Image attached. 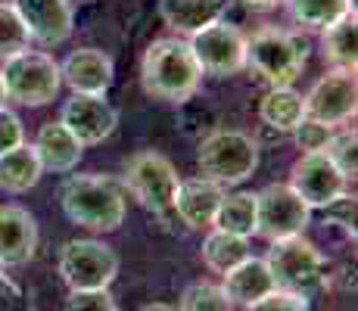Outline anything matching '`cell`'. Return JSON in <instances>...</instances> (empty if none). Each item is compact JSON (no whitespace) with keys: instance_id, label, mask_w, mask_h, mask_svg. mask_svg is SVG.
I'll list each match as a JSON object with an SVG mask.
<instances>
[{"instance_id":"ab89813d","label":"cell","mask_w":358,"mask_h":311,"mask_svg":"<svg viewBox=\"0 0 358 311\" xmlns=\"http://www.w3.org/2000/svg\"><path fill=\"white\" fill-rule=\"evenodd\" d=\"M69 3H72V0H69Z\"/></svg>"},{"instance_id":"4316f807","label":"cell","mask_w":358,"mask_h":311,"mask_svg":"<svg viewBox=\"0 0 358 311\" xmlns=\"http://www.w3.org/2000/svg\"><path fill=\"white\" fill-rule=\"evenodd\" d=\"M324 156L330 159L336 171H340L346 181H355L358 175V137H355V128H343V131H334L330 143L324 147Z\"/></svg>"},{"instance_id":"52a82bcc","label":"cell","mask_w":358,"mask_h":311,"mask_svg":"<svg viewBox=\"0 0 358 311\" xmlns=\"http://www.w3.org/2000/svg\"><path fill=\"white\" fill-rule=\"evenodd\" d=\"M59 277L72 293L78 289H109L119 277V255L100 240H69L59 249Z\"/></svg>"},{"instance_id":"74e56055","label":"cell","mask_w":358,"mask_h":311,"mask_svg":"<svg viewBox=\"0 0 358 311\" xmlns=\"http://www.w3.org/2000/svg\"><path fill=\"white\" fill-rule=\"evenodd\" d=\"M3 100H6V96H3V85H0V106H3Z\"/></svg>"},{"instance_id":"44dd1931","label":"cell","mask_w":358,"mask_h":311,"mask_svg":"<svg viewBox=\"0 0 358 311\" xmlns=\"http://www.w3.org/2000/svg\"><path fill=\"white\" fill-rule=\"evenodd\" d=\"M259 119L265 128L278 131V134H290V131L306 119V100L299 91L290 87H268L259 103Z\"/></svg>"},{"instance_id":"83f0119b","label":"cell","mask_w":358,"mask_h":311,"mask_svg":"<svg viewBox=\"0 0 358 311\" xmlns=\"http://www.w3.org/2000/svg\"><path fill=\"white\" fill-rule=\"evenodd\" d=\"M178 311H234L231 299L224 296L222 283H194V287L184 289L181 302H178Z\"/></svg>"},{"instance_id":"6da1fadb","label":"cell","mask_w":358,"mask_h":311,"mask_svg":"<svg viewBox=\"0 0 358 311\" xmlns=\"http://www.w3.org/2000/svg\"><path fill=\"white\" fill-rule=\"evenodd\" d=\"M59 205L72 224L109 233L125 221L128 190L109 175H69L59 187Z\"/></svg>"},{"instance_id":"d6986e66","label":"cell","mask_w":358,"mask_h":311,"mask_svg":"<svg viewBox=\"0 0 358 311\" xmlns=\"http://www.w3.org/2000/svg\"><path fill=\"white\" fill-rule=\"evenodd\" d=\"M222 289L231 299L234 308H246V305H252V302L265 299L268 293H274V280H271V271H268L265 259L250 255L246 261H240L237 268H231V271L224 274Z\"/></svg>"},{"instance_id":"d6a6232c","label":"cell","mask_w":358,"mask_h":311,"mask_svg":"<svg viewBox=\"0 0 358 311\" xmlns=\"http://www.w3.org/2000/svg\"><path fill=\"white\" fill-rule=\"evenodd\" d=\"M243 311H312V308H308V299H306V296L274 289V293H268L265 299H259V302H252V305H246Z\"/></svg>"},{"instance_id":"2e32d148","label":"cell","mask_w":358,"mask_h":311,"mask_svg":"<svg viewBox=\"0 0 358 311\" xmlns=\"http://www.w3.org/2000/svg\"><path fill=\"white\" fill-rule=\"evenodd\" d=\"M224 187L209 181V178H190V181H181L175 190V203H171V212L178 215L187 231H206L215 221V212L222 205Z\"/></svg>"},{"instance_id":"e575fe53","label":"cell","mask_w":358,"mask_h":311,"mask_svg":"<svg viewBox=\"0 0 358 311\" xmlns=\"http://www.w3.org/2000/svg\"><path fill=\"white\" fill-rule=\"evenodd\" d=\"M0 311H31V302L22 293V287L6 277L3 271H0Z\"/></svg>"},{"instance_id":"7402d4cb","label":"cell","mask_w":358,"mask_h":311,"mask_svg":"<svg viewBox=\"0 0 358 311\" xmlns=\"http://www.w3.org/2000/svg\"><path fill=\"white\" fill-rule=\"evenodd\" d=\"M199 255H203V265L209 268V271H215V274H222L224 277L231 268H237L240 261L250 259L252 249H250V240L246 237H237V233H228V231L212 227V231L206 233Z\"/></svg>"},{"instance_id":"9c48e42d","label":"cell","mask_w":358,"mask_h":311,"mask_svg":"<svg viewBox=\"0 0 358 311\" xmlns=\"http://www.w3.org/2000/svg\"><path fill=\"white\" fill-rule=\"evenodd\" d=\"M187 44L203 75L231 78L246 68V34L228 19H215L212 25L194 31Z\"/></svg>"},{"instance_id":"ffe728a7","label":"cell","mask_w":358,"mask_h":311,"mask_svg":"<svg viewBox=\"0 0 358 311\" xmlns=\"http://www.w3.org/2000/svg\"><path fill=\"white\" fill-rule=\"evenodd\" d=\"M159 16L171 31L190 38L224 16V0H159Z\"/></svg>"},{"instance_id":"8992f818","label":"cell","mask_w":358,"mask_h":311,"mask_svg":"<svg viewBox=\"0 0 358 311\" xmlns=\"http://www.w3.org/2000/svg\"><path fill=\"white\" fill-rule=\"evenodd\" d=\"M196 165L203 178L222 187L243 184L259 168V143L243 131H212L199 143Z\"/></svg>"},{"instance_id":"836d02e7","label":"cell","mask_w":358,"mask_h":311,"mask_svg":"<svg viewBox=\"0 0 358 311\" xmlns=\"http://www.w3.org/2000/svg\"><path fill=\"white\" fill-rule=\"evenodd\" d=\"M19 143H25V128L22 119L16 113H10L6 106H0V156L16 150Z\"/></svg>"},{"instance_id":"5bb4252c","label":"cell","mask_w":358,"mask_h":311,"mask_svg":"<svg viewBox=\"0 0 358 311\" xmlns=\"http://www.w3.org/2000/svg\"><path fill=\"white\" fill-rule=\"evenodd\" d=\"M59 122L69 128V134L81 143V147H94L103 143L119 124V113L109 106L103 96L94 94H72L66 100Z\"/></svg>"},{"instance_id":"ac0fdd59","label":"cell","mask_w":358,"mask_h":311,"mask_svg":"<svg viewBox=\"0 0 358 311\" xmlns=\"http://www.w3.org/2000/svg\"><path fill=\"white\" fill-rule=\"evenodd\" d=\"M31 147H34V156H38L41 168L57 171V175H69V171L81 162V153H85V147L69 134V128L63 122H44L41 124Z\"/></svg>"},{"instance_id":"cb8c5ba5","label":"cell","mask_w":358,"mask_h":311,"mask_svg":"<svg viewBox=\"0 0 358 311\" xmlns=\"http://www.w3.org/2000/svg\"><path fill=\"white\" fill-rule=\"evenodd\" d=\"M321 47H324V59L334 68L355 72V47H358L355 13H349V16H343L340 22L321 29Z\"/></svg>"},{"instance_id":"9a60e30c","label":"cell","mask_w":358,"mask_h":311,"mask_svg":"<svg viewBox=\"0 0 358 311\" xmlns=\"http://www.w3.org/2000/svg\"><path fill=\"white\" fill-rule=\"evenodd\" d=\"M59 78H63V85L72 87V94L103 96L115 81V66L109 53L97 50V47H78L63 59Z\"/></svg>"},{"instance_id":"484cf974","label":"cell","mask_w":358,"mask_h":311,"mask_svg":"<svg viewBox=\"0 0 358 311\" xmlns=\"http://www.w3.org/2000/svg\"><path fill=\"white\" fill-rule=\"evenodd\" d=\"M290 16L299 25H308V29H327V25L340 22L343 16L355 13L352 0H284Z\"/></svg>"},{"instance_id":"f546056e","label":"cell","mask_w":358,"mask_h":311,"mask_svg":"<svg viewBox=\"0 0 358 311\" xmlns=\"http://www.w3.org/2000/svg\"><path fill=\"white\" fill-rule=\"evenodd\" d=\"M290 137L296 140V147H299V153H324V147L330 143V137H334V128L318 119H302L296 128L290 131Z\"/></svg>"},{"instance_id":"603a6c76","label":"cell","mask_w":358,"mask_h":311,"mask_svg":"<svg viewBox=\"0 0 358 311\" xmlns=\"http://www.w3.org/2000/svg\"><path fill=\"white\" fill-rule=\"evenodd\" d=\"M41 175H44V168H41L31 143H19L16 150L0 156V190L25 193L41 181Z\"/></svg>"},{"instance_id":"d4e9b609","label":"cell","mask_w":358,"mask_h":311,"mask_svg":"<svg viewBox=\"0 0 358 311\" xmlns=\"http://www.w3.org/2000/svg\"><path fill=\"white\" fill-rule=\"evenodd\" d=\"M212 227L246 240L256 237V193H224Z\"/></svg>"},{"instance_id":"f1b7e54d","label":"cell","mask_w":358,"mask_h":311,"mask_svg":"<svg viewBox=\"0 0 358 311\" xmlns=\"http://www.w3.org/2000/svg\"><path fill=\"white\" fill-rule=\"evenodd\" d=\"M29 44H31V38L25 31L22 19L13 10V3H0V59L29 50Z\"/></svg>"},{"instance_id":"8d00e7d4","label":"cell","mask_w":358,"mask_h":311,"mask_svg":"<svg viewBox=\"0 0 358 311\" xmlns=\"http://www.w3.org/2000/svg\"><path fill=\"white\" fill-rule=\"evenodd\" d=\"M141 311H178L175 305H165V302H150V305H143Z\"/></svg>"},{"instance_id":"30bf717a","label":"cell","mask_w":358,"mask_h":311,"mask_svg":"<svg viewBox=\"0 0 358 311\" xmlns=\"http://www.w3.org/2000/svg\"><path fill=\"white\" fill-rule=\"evenodd\" d=\"M312 224V209L290 190V184H268L256 193V233L268 243L299 237Z\"/></svg>"},{"instance_id":"ba28073f","label":"cell","mask_w":358,"mask_h":311,"mask_svg":"<svg viewBox=\"0 0 358 311\" xmlns=\"http://www.w3.org/2000/svg\"><path fill=\"white\" fill-rule=\"evenodd\" d=\"M125 190L143 209H150L153 215H169L171 203H175V190H178V171L162 153L143 150L134 153L125 162V178H122Z\"/></svg>"},{"instance_id":"4dcf8cb0","label":"cell","mask_w":358,"mask_h":311,"mask_svg":"<svg viewBox=\"0 0 358 311\" xmlns=\"http://www.w3.org/2000/svg\"><path fill=\"white\" fill-rule=\"evenodd\" d=\"M63 311H119V305L109 296V289H78V293H69Z\"/></svg>"},{"instance_id":"4fadbf2b","label":"cell","mask_w":358,"mask_h":311,"mask_svg":"<svg viewBox=\"0 0 358 311\" xmlns=\"http://www.w3.org/2000/svg\"><path fill=\"white\" fill-rule=\"evenodd\" d=\"M13 10L22 19L29 38L41 47L66 44L75 31V13L69 0H13Z\"/></svg>"},{"instance_id":"8fae6325","label":"cell","mask_w":358,"mask_h":311,"mask_svg":"<svg viewBox=\"0 0 358 311\" xmlns=\"http://www.w3.org/2000/svg\"><path fill=\"white\" fill-rule=\"evenodd\" d=\"M306 115L318 119L336 128L346 124L349 119H355V106H358V91H355V72L346 68H330L327 75H321L315 81V87L306 96Z\"/></svg>"},{"instance_id":"d590c367","label":"cell","mask_w":358,"mask_h":311,"mask_svg":"<svg viewBox=\"0 0 358 311\" xmlns=\"http://www.w3.org/2000/svg\"><path fill=\"white\" fill-rule=\"evenodd\" d=\"M243 3H250L252 10H271V6L284 3V0H243Z\"/></svg>"},{"instance_id":"7c38bea8","label":"cell","mask_w":358,"mask_h":311,"mask_svg":"<svg viewBox=\"0 0 358 311\" xmlns=\"http://www.w3.org/2000/svg\"><path fill=\"white\" fill-rule=\"evenodd\" d=\"M346 178L330 165L324 153H302L290 168V190L308 209H324L340 193H346Z\"/></svg>"},{"instance_id":"7a4b0ae2","label":"cell","mask_w":358,"mask_h":311,"mask_svg":"<svg viewBox=\"0 0 358 311\" xmlns=\"http://www.w3.org/2000/svg\"><path fill=\"white\" fill-rule=\"evenodd\" d=\"M199 72L190 44L181 38H159L141 59V85L147 96L162 103H187L199 91Z\"/></svg>"},{"instance_id":"5b68a950","label":"cell","mask_w":358,"mask_h":311,"mask_svg":"<svg viewBox=\"0 0 358 311\" xmlns=\"http://www.w3.org/2000/svg\"><path fill=\"white\" fill-rule=\"evenodd\" d=\"M0 85L6 100H16L22 106H47L57 100L63 78H59V62L41 50H22L16 57H6L0 66Z\"/></svg>"},{"instance_id":"277c9868","label":"cell","mask_w":358,"mask_h":311,"mask_svg":"<svg viewBox=\"0 0 358 311\" xmlns=\"http://www.w3.org/2000/svg\"><path fill=\"white\" fill-rule=\"evenodd\" d=\"M265 265L271 271L274 289H284V293H296V296H312L315 289L324 287L327 280V261L321 255V249L299 237H287V240H274L271 249L265 255Z\"/></svg>"},{"instance_id":"e0dca14e","label":"cell","mask_w":358,"mask_h":311,"mask_svg":"<svg viewBox=\"0 0 358 311\" xmlns=\"http://www.w3.org/2000/svg\"><path fill=\"white\" fill-rule=\"evenodd\" d=\"M38 249V221L22 205H0V265L16 268Z\"/></svg>"},{"instance_id":"f35d334b","label":"cell","mask_w":358,"mask_h":311,"mask_svg":"<svg viewBox=\"0 0 358 311\" xmlns=\"http://www.w3.org/2000/svg\"><path fill=\"white\" fill-rule=\"evenodd\" d=\"M0 271H3V265H0Z\"/></svg>"},{"instance_id":"3957f363","label":"cell","mask_w":358,"mask_h":311,"mask_svg":"<svg viewBox=\"0 0 358 311\" xmlns=\"http://www.w3.org/2000/svg\"><path fill=\"white\" fill-rule=\"evenodd\" d=\"M308 59V41L280 29H262L246 38V68L268 87H290Z\"/></svg>"},{"instance_id":"1f68e13d","label":"cell","mask_w":358,"mask_h":311,"mask_svg":"<svg viewBox=\"0 0 358 311\" xmlns=\"http://www.w3.org/2000/svg\"><path fill=\"white\" fill-rule=\"evenodd\" d=\"M324 218L330 224L343 227V231L349 233V237H355V196L352 193H340V196L334 199V203L324 205Z\"/></svg>"}]
</instances>
